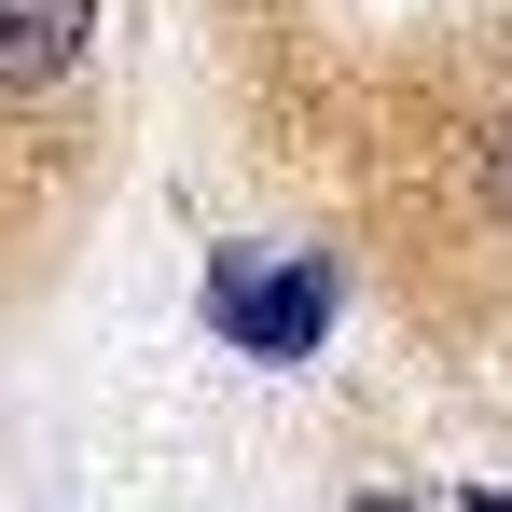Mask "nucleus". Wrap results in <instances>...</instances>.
<instances>
[{"mask_svg": "<svg viewBox=\"0 0 512 512\" xmlns=\"http://www.w3.org/2000/svg\"><path fill=\"white\" fill-rule=\"evenodd\" d=\"M333 305H346V277L319 250H222L208 263V333L236 360H319Z\"/></svg>", "mask_w": 512, "mask_h": 512, "instance_id": "nucleus-1", "label": "nucleus"}, {"mask_svg": "<svg viewBox=\"0 0 512 512\" xmlns=\"http://www.w3.org/2000/svg\"><path fill=\"white\" fill-rule=\"evenodd\" d=\"M84 42H97V0H0V97H14V111L56 97L84 70Z\"/></svg>", "mask_w": 512, "mask_h": 512, "instance_id": "nucleus-2", "label": "nucleus"}, {"mask_svg": "<svg viewBox=\"0 0 512 512\" xmlns=\"http://www.w3.org/2000/svg\"><path fill=\"white\" fill-rule=\"evenodd\" d=\"M485 194H499V208H512V125H499V139H485Z\"/></svg>", "mask_w": 512, "mask_h": 512, "instance_id": "nucleus-3", "label": "nucleus"}, {"mask_svg": "<svg viewBox=\"0 0 512 512\" xmlns=\"http://www.w3.org/2000/svg\"><path fill=\"white\" fill-rule=\"evenodd\" d=\"M471 512H512V499H499V485H471Z\"/></svg>", "mask_w": 512, "mask_h": 512, "instance_id": "nucleus-4", "label": "nucleus"}, {"mask_svg": "<svg viewBox=\"0 0 512 512\" xmlns=\"http://www.w3.org/2000/svg\"><path fill=\"white\" fill-rule=\"evenodd\" d=\"M360 512H416V499H360Z\"/></svg>", "mask_w": 512, "mask_h": 512, "instance_id": "nucleus-5", "label": "nucleus"}]
</instances>
